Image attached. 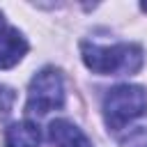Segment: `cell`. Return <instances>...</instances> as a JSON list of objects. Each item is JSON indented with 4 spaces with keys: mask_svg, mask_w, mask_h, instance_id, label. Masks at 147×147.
Here are the masks:
<instances>
[{
    "mask_svg": "<svg viewBox=\"0 0 147 147\" xmlns=\"http://www.w3.org/2000/svg\"><path fill=\"white\" fill-rule=\"evenodd\" d=\"M83 62L94 74L103 76H122L136 74L142 67V51L136 44H115V46H96L83 44Z\"/></svg>",
    "mask_w": 147,
    "mask_h": 147,
    "instance_id": "cell-1",
    "label": "cell"
},
{
    "mask_svg": "<svg viewBox=\"0 0 147 147\" xmlns=\"http://www.w3.org/2000/svg\"><path fill=\"white\" fill-rule=\"evenodd\" d=\"M142 9H147V5H142Z\"/></svg>",
    "mask_w": 147,
    "mask_h": 147,
    "instance_id": "cell-8",
    "label": "cell"
},
{
    "mask_svg": "<svg viewBox=\"0 0 147 147\" xmlns=\"http://www.w3.org/2000/svg\"><path fill=\"white\" fill-rule=\"evenodd\" d=\"M147 92L140 85H117L108 90L103 99V119L113 131H122L126 124L145 115Z\"/></svg>",
    "mask_w": 147,
    "mask_h": 147,
    "instance_id": "cell-2",
    "label": "cell"
},
{
    "mask_svg": "<svg viewBox=\"0 0 147 147\" xmlns=\"http://www.w3.org/2000/svg\"><path fill=\"white\" fill-rule=\"evenodd\" d=\"M64 106V85H62V76L60 71L46 67L41 69L28 87V103L25 110L28 115H46L51 110H57Z\"/></svg>",
    "mask_w": 147,
    "mask_h": 147,
    "instance_id": "cell-3",
    "label": "cell"
},
{
    "mask_svg": "<svg viewBox=\"0 0 147 147\" xmlns=\"http://www.w3.org/2000/svg\"><path fill=\"white\" fill-rule=\"evenodd\" d=\"M25 51H28V41L21 37V32L14 28L0 25V69H9L18 64Z\"/></svg>",
    "mask_w": 147,
    "mask_h": 147,
    "instance_id": "cell-4",
    "label": "cell"
},
{
    "mask_svg": "<svg viewBox=\"0 0 147 147\" xmlns=\"http://www.w3.org/2000/svg\"><path fill=\"white\" fill-rule=\"evenodd\" d=\"M48 140L53 147H92L87 136L67 119H53L48 126Z\"/></svg>",
    "mask_w": 147,
    "mask_h": 147,
    "instance_id": "cell-5",
    "label": "cell"
},
{
    "mask_svg": "<svg viewBox=\"0 0 147 147\" xmlns=\"http://www.w3.org/2000/svg\"><path fill=\"white\" fill-rule=\"evenodd\" d=\"M14 101H16L14 90H11V87H7V85H0V117L9 115V110H11Z\"/></svg>",
    "mask_w": 147,
    "mask_h": 147,
    "instance_id": "cell-7",
    "label": "cell"
},
{
    "mask_svg": "<svg viewBox=\"0 0 147 147\" xmlns=\"http://www.w3.org/2000/svg\"><path fill=\"white\" fill-rule=\"evenodd\" d=\"M5 147H39V129L37 124L23 119L9 124L5 131Z\"/></svg>",
    "mask_w": 147,
    "mask_h": 147,
    "instance_id": "cell-6",
    "label": "cell"
}]
</instances>
